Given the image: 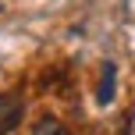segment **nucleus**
Instances as JSON below:
<instances>
[{"mask_svg": "<svg viewBox=\"0 0 135 135\" xmlns=\"http://www.w3.org/2000/svg\"><path fill=\"white\" fill-rule=\"evenodd\" d=\"M32 135H71V132H68L64 121H57V117H43V121L32 128Z\"/></svg>", "mask_w": 135, "mask_h": 135, "instance_id": "nucleus-3", "label": "nucleus"}, {"mask_svg": "<svg viewBox=\"0 0 135 135\" xmlns=\"http://www.w3.org/2000/svg\"><path fill=\"white\" fill-rule=\"evenodd\" d=\"M21 114H25V100L18 93H0V135H11L18 128Z\"/></svg>", "mask_w": 135, "mask_h": 135, "instance_id": "nucleus-1", "label": "nucleus"}, {"mask_svg": "<svg viewBox=\"0 0 135 135\" xmlns=\"http://www.w3.org/2000/svg\"><path fill=\"white\" fill-rule=\"evenodd\" d=\"M114 82H117V71H114V64H103V71H100V89H96V103L100 107H107L110 100H114Z\"/></svg>", "mask_w": 135, "mask_h": 135, "instance_id": "nucleus-2", "label": "nucleus"}]
</instances>
